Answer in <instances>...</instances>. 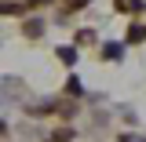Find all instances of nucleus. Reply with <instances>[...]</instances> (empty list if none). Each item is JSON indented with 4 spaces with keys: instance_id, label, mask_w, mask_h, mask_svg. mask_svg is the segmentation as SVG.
I'll list each match as a JSON object with an SVG mask.
<instances>
[{
    "instance_id": "1",
    "label": "nucleus",
    "mask_w": 146,
    "mask_h": 142,
    "mask_svg": "<svg viewBox=\"0 0 146 142\" xmlns=\"http://www.w3.org/2000/svg\"><path fill=\"white\" fill-rule=\"evenodd\" d=\"M70 4H73V7H84V4H88V0H70Z\"/></svg>"
},
{
    "instance_id": "2",
    "label": "nucleus",
    "mask_w": 146,
    "mask_h": 142,
    "mask_svg": "<svg viewBox=\"0 0 146 142\" xmlns=\"http://www.w3.org/2000/svg\"><path fill=\"white\" fill-rule=\"evenodd\" d=\"M124 142H143V139H131V135H124Z\"/></svg>"
}]
</instances>
